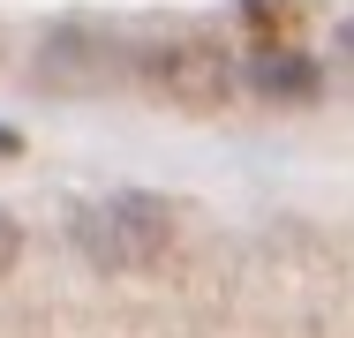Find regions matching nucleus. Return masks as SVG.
<instances>
[{
    "instance_id": "1",
    "label": "nucleus",
    "mask_w": 354,
    "mask_h": 338,
    "mask_svg": "<svg viewBox=\"0 0 354 338\" xmlns=\"http://www.w3.org/2000/svg\"><path fill=\"white\" fill-rule=\"evenodd\" d=\"M174 233H181L174 203H166V196H143V188H113V196L83 203V210L68 218L75 256H83V264H98V270L166 264V256H174Z\"/></svg>"
},
{
    "instance_id": "2",
    "label": "nucleus",
    "mask_w": 354,
    "mask_h": 338,
    "mask_svg": "<svg viewBox=\"0 0 354 338\" xmlns=\"http://www.w3.org/2000/svg\"><path fill=\"white\" fill-rule=\"evenodd\" d=\"M136 75H143L151 98H166L181 113H218L234 98V61L218 53L212 38H158L136 61Z\"/></svg>"
},
{
    "instance_id": "3",
    "label": "nucleus",
    "mask_w": 354,
    "mask_h": 338,
    "mask_svg": "<svg viewBox=\"0 0 354 338\" xmlns=\"http://www.w3.org/2000/svg\"><path fill=\"white\" fill-rule=\"evenodd\" d=\"M257 90H272V98H309V90H317V68L301 61V53H286V46H272V53L257 61Z\"/></svg>"
},
{
    "instance_id": "4",
    "label": "nucleus",
    "mask_w": 354,
    "mask_h": 338,
    "mask_svg": "<svg viewBox=\"0 0 354 338\" xmlns=\"http://www.w3.org/2000/svg\"><path fill=\"white\" fill-rule=\"evenodd\" d=\"M15 256H23V226H15L8 210H0V278L15 270Z\"/></svg>"
},
{
    "instance_id": "5",
    "label": "nucleus",
    "mask_w": 354,
    "mask_h": 338,
    "mask_svg": "<svg viewBox=\"0 0 354 338\" xmlns=\"http://www.w3.org/2000/svg\"><path fill=\"white\" fill-rule=\"evenodd\" d=\"M339 53H347V68H354V23H339Z\"/></svg>"
},
{
    "instance_id": "6",
    "label": "nucleus",
    "mask_w": 354,
    "mask_h": 338,
    "mask_svg": "<svg viewBox=\"0 0 354 338\" xmlns=\"http://www.w3.org/2000/svg\"><path fill=\"white\" fill-rule=\"evenodd\" d=\"M15 150H23V135H8V128H0V158H15Z\"/></svg>"
}]
</instances>
